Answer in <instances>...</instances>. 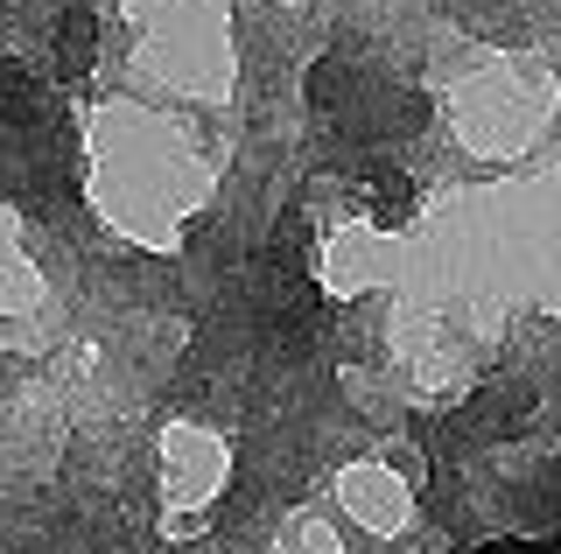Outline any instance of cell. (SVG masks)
I'll list each match as a JSON object with an SVG mask.
<instances>
[{"label": "cell", "instance_id": "1", "mask_svg": "<svg viewBox=\"0 0 561 554\" xmlns=\"http://www.w3.org/2000/svg\"><path fill=\"white\" fill-rule=\"evenodd\" d=\"M526 414H534V393H519V386H484L478 401L463 407V428H478V436H513V428H526Z\"/></svg>", "mask_w": 561, "mask_h": 554}, {"label": "cell", "instance_id": "2", "mask_svg": "<svg viewBox=\"0 0 561 554\" xmlns=\"http://www.w3.org/2000/svg\"><path fill=\"white\" fill-rule=\"evenodd\" d=\"M92 49H99V22L84 8H70L64 22H57V71L64 78H84V71H92Z\"/></svg>", "mask_w": 561, "mask_h": 554}, {"label": "cell", "instance_id": "3", "mask_svg": "<svg viewBox=\"0 0 561 554\" xmlns=\"http://www.w3.org/2000/svg\"><path fill=\"white\" fill-rule=\"evenodd\" d=\"M365 197H373V218L379 224H400L414 211V189H408V176H393V169H379L373 183H365Z\"/></svg>", "mask_w": 561, "mask_h": 554}]
</instances>
